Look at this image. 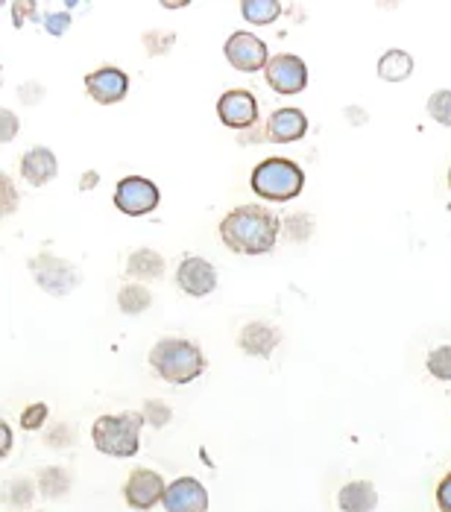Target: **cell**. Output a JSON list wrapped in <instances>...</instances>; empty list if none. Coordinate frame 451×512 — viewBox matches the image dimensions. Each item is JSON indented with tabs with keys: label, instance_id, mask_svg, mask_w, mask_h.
Wrapping results in <instances>:
<instances>
[{
	"label": "cell",
	"instance_id": "1",
	"mask_svg": "<svg viewBox=\"0 0 451 512\" xmlns=\"http://www.w3.org/2000/svg\"><path fill=\"white\" fill-rule=\"evenodd\" d=\"M279 217L261 205H241L229 211L220 223V237L232 252L267 255L279 240Z\"/></svg>",
	"mask_w": 451,
	"mask_h": 512
},
{
	"label": "cell",
	"instance_id": "2",
	"mask_svg": "<svg viewBox=\"0 0 451 512\" xmlns=\"http://www.w3.org/2000/svg\"><path fill=\"white\" fill-rule=\"evenodd\" d=\"M150 366L167 384H191L205 372V357L191 340L164 337L150 352Z\"/></svg>",
	"mask_w": 451,
	"mask_h": 512
},
{
	"label": "cell",
	"instance_id": "3",
	"mask_svg": "<svg viewBox=\"0 0 451 512\" xmlns=\"http://www.w3.org/2000/svg\"><path fill=\"white\" fill-rule=\"evenodd\" d=\"M252 191L261 199L270 202H290L302 194L305 188V173L299 164H293L290 158H264L255 170H252Z\"/></svg>",
	"mask_w": 451,
	"mask_h": 512
},
{
	"label": "cell",
	"instance_id": "4",
	"mask_svg": "<svg viewBox=\"0 0 451 512\" xmlns=\"http://www.w3.org/2000/svg\"><path fill=\"white\" fill-rule=\"evenodd\" d=\"M144 413H121V416H100L91 428L94 448L109 457H135L141 448V425Z\"/></svg>",
	"mask_w": 451,
	"mask_h": 512
},
{
	"label": "cell",
	"instance_id": "5",
	"mask_svg": "<svg viewBox=\"0 0 451 512\" xmlns=\"http://www.w3.org/2000/svg\"><path fill=\"white\" fill-rule=\"evenodd\" d=\"M115 205L129 217H144L159 205V188L144 176H126L115 188Z\"/></svg>",
	"mask_w": 451,
	"mask_h": 512
},
{
	"label": "cell",
	"instance_id": "6",
	"mask_svg": "<svg viewBox=\"0 0 451 512\" xmlns=\"http://www.w3.org/2000/svg\"><path fill=\"white\" fill-rule=\"evenodd\" d=\"M229 65L241 74H258L261 68L270 65V56H267V44L252 36V33H232L226 47H223Z\"/></svg>",
	"mask_w": 451,
	"mask_h": 512
},
{
	"label": "cell",
	"instance_id": "7",
	"mask_svg": "<svg viewBox=\"0 0 451 512\" xmlns=\"http://www.w3.org/2000/svg\"><path fill=\"white\" fill-rule=\"evenodd\" d=\"M164 486L162 474L153 472V469H135V472L126 477L123 483V498L132 510H153L159 501H164Z\"/></svg>",
	"mask_w": 451,
	"mask_h": 512
},
{
	"label": "cell",
	"instance_id": "8",
	"mask_svg": "<svg viewBox=\"0 0 451 512\" xmlns=\"http://www.w3.org/2000/svg\"><path fill=\"white\" fill-rule=\"evenodd\" d=\"M267 74V85L276 94H299L308 85V68L299 56L293 53H279L270 59V65L264 68Z\"/></svg>",
	"mask_w": 451,
	"mask_h": 512
},
{
	"label": "cell",
	"instance_id": "9",
	"mask_svg": "<svg viewBox=\"0 0 451 512\" xmlns=\"http://www.w3.org/2000/svg\"><path fill=\"white\" fill-rule=\"evenodd\" d=\"M33 273H36V281H39L41 290H47L53 296H65V293H71L80 284L77 267L53 258V255H39L33 261Z\"/></svg>",
	"mask_w": 451,
	"mask_h": 512
},
{
	"label": "cell",
	"instance_id": "10",
	"mask_svg": "<svg viewBox=\"0 0 451 512\" xmlns=\"http://www.w3.org/2000/svg\"><path fill=\"white\" fill-rule=\"evenodd\" d=\"M167 512H208V492L197 477H179L164 492Z\"/></svg>",
	"mask_w": 451,
	"mask_h": 512
},
{
	"label": "cell",
	"instance_id": "11",
	"mask_svg": "<svg viewBox=\"0 0 451 512\" xmlns=\"http://www.w3.org/2000/svg\"><path fill=\"white\" fill-rule=\"evenodd\" d=\"M217 115L229 129H249L258 120V100L244 88L226 91L217 100Z\"/></svg>",
	"mask_w": 451,
	"mask_h": 512
},
{
	"label": "cell",
	"instance_id": "12",
	"mask_svg": "<svg viewBox=\"0 0 451 512\" xmlns=\"http://www.w3.org/2000/svg\"><path fill=\"white\" fill-rule=\"evenodd\" d=\"M85 91L100 106H112V103H121L123 97H126L129 77L123 74L121 68H100V71L85 77Z\"/></svg>",
	"mask_w": 451,
	"mask_h": 512
},
{
	"label": "cell",
	"instance_id": "13",
	"mask_svg": "<svg viewBox=\"0 0 451 512\" xmlns=\"http://www.w3.org/2000/svg\"><path fill=\"white\" fill-rule=\"evenodd\" d=\"M176 284L188 296H208L217 287V270L205 258H185L176 270Z\"/></svg>",
	"mask_w": 451,
	"mask_h": 512
},
{
	"label": "cell",
	"instance_id": "14",
	"mask_svg": "<svg viewBox=\"0 0 451 512\" xmlns=\"http://www.w3.org/2000/svg\"><path fill=\"white\" fill-rule=\"evenodd\" d=\"M279 343H282V331L270 322H246L238 337V346L252 357H270Z\"/></svg>",
	"mask_w": 451,
	"mask_h": 512
},
{
	"label": "cell",
	"instance_id": "15",
	"mask_svg": "<svg viewBox=\"0 0 451 512\" xmlns=\"http://www.w3.org/2000/svg\"><path fill=\"white\" fill-rule=\"evenodd\" d=\"M308 132V118L299 109H279L267 120V141L273 144H293Z\"/></svg>",
	"mask_w": 451,
	"mask_h": 512
},
{
	"label": "cell",
	"instance_id": "16",
	"mask_svg": "<svg viewBox=\"0 0 451 512\" xmlns=\"http://www.w3.org/2000/svg\"><path fill=\"white\" fill-rule=\"evenodd\" d=\"M56 173H59V164H56L53 150H47V147H33L30 153L21 156V176H24V182L36 185V188L53 182Z\"/></svg>",
	"mask_w": 451,
	"mask_h": 512
},
{
	"label": "cell",
	"instance_id": "17",
	"mask_svg": "<svg viewBox=\"0 0 451 512\" xmlns=\"http://www.w3.org/2000/svg\"><path fill=\"white\" fill-rule=\"evenodd\" d=\"M337 504L343 512H372L378 504V495H375V486L369 480H355V483H346L337 495Z\"/></svg>",
	"mask_w": 451,
	"mask_h": 512
},
{
	"label": "cell",
	"instance_id": "18",
	"mask_svg": "<svg viewBox=\"0 0 451 512\" xmlns=\"http://www.w3.org/2000/svg\"><path fill=\"white\" fill-rule=\"evenodd\" d=\"M126 273L138 278V281H153V278H159L164 273V258L153 249H138V252L129 255Z\"/></svg>",
	"mask_w": 451,
	"mask_h": 512
},
{
	"label": "cell",
	"instance_id": "19",
	"mask_svg": "<svg viewBox=\"0 0 451 512\" xmlns=\"http://www.w3.org/2000/svg\"><path fill=\"white\" fill-rule=\"evenodd\" d=\"M413 71V59L405 50H387L381 59H378V77L387 79V82H402L410 77Z\"/></svg>",
	"mask_w": 451,
	"mask_h": 512
},
{
	"label": "cell",
	"instance_id": "20",
	"mask_svg": "<svg viewBox=\"0 0 451 512\" xmlns=\"http://www.w3.org/2000/svg\"><path fill=\"white\" fill-rule=\"evenodd\" d=\"M241 15H244L249 24H273L279 15H282V3L279 0H244L241 3Z\"/></svg>",
	"mask_w": 451,
	"mask_h": 512
},
{
	"label": "cell",
	"instance_id": "21",
	"mask_svg": "<svg viewBox=\"0 0 451 512\" xmlns=\"http://www.w3.org/2000/svg\"><path fill=\"white\" fill-rule=\"evenodd\" d=\"M150 302H153V296H150V290L141 287V284H126V287H121V293H118V308L129 316L147 311Z\"/></svg>",
	"mask_w": 451,
	"mask_h": 512
},
{
	"label": "cell",
	"instance_id": "22",
	"mask_svg": "<svg viewBox=\"0 0 451 512\" xmlns=\"http://www.w3.org/2000/svg\"><path fill=\"white\" fill-rule=\"evenodd\" d=\"M39 486L44 498H62L68 492V486H71V474L65 472V469H59V466L44 469L39 474Z\"/></svg>",
	"mask_w": 451,
	"mask_h": 512
},
{
	"label": "cell",
	"instance_id": "23",
	"mask_svg": "<svg viewBox=\"0 0 451 512\" xmlns=\"http://www.w3.org/2000/svg\"><path fill=\"white\" fill-rule=\"evenodd\" d=\"M428 372L437 381H451V346H437L428 355Z\"/></svg>",
	"mask_w": 451,
	"mask_h": 512
},
{
	"label": "cell",
	"instance_id": "24",
	"mask_svg": "<svg viewBox=\"0 0 451 512\" xmlns=\"http://www.w3.org/2000/svg\"><path fill=\"white\" fill-rule=\"evenodd\" d=\"M428 115L437 120V123H443V126H451V88L431 94V100H428Z\"/></svg>",
	"mask_w": 451,
	"mask_h": 512
},
{
	"label": "cell",
	"instance_id": "25",
	"mask_svg": "<svg viewBox=\"0 0 451 512\" xmlns=\"http://www.w3.org/2000/svg\"><path fill=\"white\" fill-rule=\"evenodd\" d=\"M282 229H285V235L290 237V240L302 243V240H308L311 232H314V220L305 217V214H293V217H285Z\"/></svg>",
	"mask_w": 451,
	"mask_h": 512
},
{
	"label": "cell",
	"instance_id": "26",
	"mask_svg": "<svg viewBox=\"0 0 451 512\" xmlns=\"http://www.w3.org/2000/svg\"><path fill=\"white\" fill-rule=\"evenodd\" d=\"M9 501L15 504V507H30V501H33V480H12V486H9Z\"/></svg>",
	"mask_w": 451,
	"mask_h": 512
},
{
	"label": "cell",
	"instance_id": "27",
	"mask_svg": "<svg viewBox=\"0 0 451 512\" xmlns=\"http://www.w3.org/2000/svg\"><path fill=\"white\" fill-rule=\"evenodd\" d=\"M47 404H30L27 410H24V416H21V425H24V431H39L41 425L47 422Z\"/></svg>",
	"mask_w": 451,
	"mask_h": 512
},
{
	"label": "cell",
	"instance_id": "28",
	"mask_svg": "<svg viewBox=\"0 0 451 512\" xmlns=\"http://www.w3.org/2000/svg\"><path fill=\"white\" fill-rule=\"evenodd\" d=\"M141 413H144V419H147V422H153L156 428H164V425L170 422V407L162 404V401H147Z\"/></svg>",
	"mask_w": 451,
	"mask_h": 512
},
{
	"label": "cell",
	"instance_id": "29",
	"mask_svg": "<svg viewBox=\"0 0 451 512\" xmlns=\"http://www.w3.org/2000/svg\"><path fill=\"white\" fill-rule=\"evenodd\" d=\"M44 27H47V33H50V36H62V33L71 27V15H65V12H53V15H47V18H44Z\"/></svg>",
	"mask_w": 451,
	"mask_h": 512
},
{
	"label": "cell",
	"instance_id": "30",
	"mask_svg": "<svg viewBox=\"0 0 451 512\" xmlns=\"http://www.w3.org/2000/svg\"><path fill=\"white\" fill-rule=\"evenodd\" d=\"M437 507H440V512H451V472L437 486Z\"/></svg>",
	"mask_w": 451,
	"mask_h": 512
},
{
	"label": "cell",
	"instance_id": "31",
	"mask_svg": "<svg viewBox=\"0 0 451 512\" xmlns=\"http://www.w3.org/2000/svg\"><path fill=\"white\" fill-rule=\"evenodd\" d=\"M0 120H3V132H0V141L6 144V141H12V138H15V132H18V120H15V115H12L9 109H3V112H0Z\"/></svg>",
	"mask_w": 451,
	"mask_h": 512
},
{
	"label": "cell",
	"instance_id": "32",
	"mask_svg": "<svg viewBox=\"0 0 451 512\" xmlns=\"http://www.w3.org/2000/svg\"><path fill=\"white\" fill-rule=\"evenodd\" d=\"M0 185H3V191H6V205H3V214H12V211H15V205H18L15 188H12V179H9V176H3V179H0Z\"/></svg>",
	"mask_w": 451,
	"mask_h": 512
},
{
	"label": "cell",
	"instance_id": "33",
	"mask_svg": "<svg viewBox=\"0 0 451 512\" xmlns=\"http://www.w3.org/2000/svg\"><path fill=\"white\" fill-rule=\"evenodd\" d=\"M12 12H15V24L21 27V15L36 12V3H12Z\"/></svg>",
	"mask_w": 451,
	"mask_h": 512
},
{
	"label": "cell",
	"instance_id": "34",
	"mask_svg": "<svg viewBox=\"0 0 451 512\" xmlns=\"http://www.w3.org/2000/svg\"><path fill=\"white\" fill-rule=\"evenodd\" d=\"M9 445H12V434H9V425L3 422V448H0V454H3V457L9 454Z\"/></svg>",
	"mask_w": 451,
	"mask_h": 512
},
{
	"label": "cell",
	"instance_id": "35",
	"mask_svg": "<svg viewBox=\"0 0 451 512\" xmlns=\"http://www.w3.org/2000/svg\"><path fill=\"white\" fill-rule=\"evenodd\" d=\"M449 188H451V167H449Z\"/></svg>",
	"mask_w": 451,
	"mask_h": 512
}]
</instances>
